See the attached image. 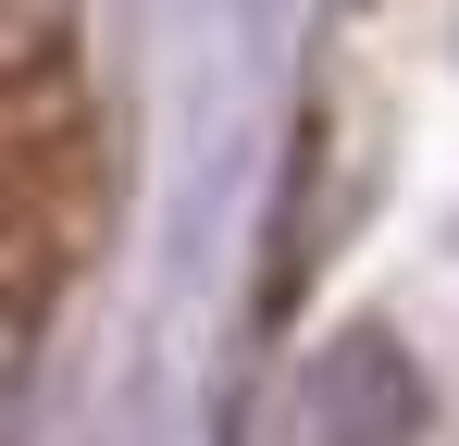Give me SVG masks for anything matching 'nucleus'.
Here are the masks:
<instances>
[{
  "label": "nucleus",
  "mask_w": 459,
  "mask_h": 446,
  "mask_svg": "<svg viewBox=\"0 0 459 446\" xmlns=\"http://www.w3.org/2000/svg\"><path fill=\"white\" fill-rule=\"evenodd\" d=\"M422 434H435V384L410 372L385 322H348L310 360V446H422Z\"/></svg>",
  "instance_id": "f257e3e1"
}]
</instances>
